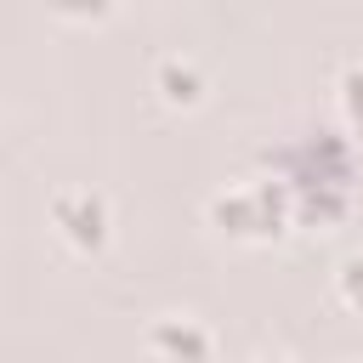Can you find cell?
I'll return each instance as SVG.
<instances>
[{
	"label": "cell",
	"instance_id": "5",
	"mask_svg": "<svg viewBox=\"0 0 363 363\" xmlns=\"http://www.w3.org/2000/svg\"><path fill=\"white\" fill-rule=\"evenodd\" d=\"M153 91L170 102V108H193L204 96V62L187 57V51H159L153 62Z\"/></svg>",
	"mask_w": 363,
	"mask_h": 363
},
{
	"label": "cell",
	"instance_id": "1",
	"mask_svg": "<svg viewBox=\"0 0 363 363\" xmlns=\"http://www.w3.org/2000/svg\"><path fill=\"white\" fill-rule=\"evenodd\" d=\"M204 216L233 244H272V238L289 233V221H301L295 216V193H289V182L278 170H255V176H238V182L216 187Z\"/></svg>",
	"mask_w": 363,
	"mask_h": 363
},
{
	"label": "cell",
	"instance_id": "2",
	"mask_svg": "<svg viewBox=\"0 0 363 363\" xmlns=\"http://www.w3.org/2000/svg\"><path fill=\"white\" fill-rule=\"evenodd\" d=\"M278 176L289 182L301 221H335L352 199V153L335 130H312L301 147H289V164Z\"/></svg>",
	"mask_w": 363,
	"mask_h": 363
},
{
	"label": "cell",
	"instance_id": "7",
	"mask_svg": "<svg viewBox=\"0 0 363 363\" xmlns=\"http://www.w3.org/2000/svg\"><path fill=\"white\" fill-rule=\"evenodd\" d=\"M335 295H340V301H346V306L363 318V250L340 261V272H335Z\"/></svg>",
	"mask_w": 363,
	"mask_h": 363
},
{
	"label": "cell",
	"instance_id": "4",
	"mask_svg": "<svg viewBox=\"0 0 363 363\" xmlns=\"http://www.w3.org/2000/svg\"><path fill=\"white\" fill-rule=\"evenodd\" d=\"M142 346L159 363H216V329L199 312H159L147 323Z\"/></svg>",
	"mask_w": 363,
	"mask_h": 363
},
{
	"label": "cell",
	"instance_id": "8",
	"mask_svg": "<svg viewBox=\"0 0 363 363\" xmlns=\"http://www.w3.org/2000/svg\"><path fill=\"white\" fill-rule=\"evenodd\" d=\"M250 363H301V357H289V352H255Z\"/></svg>",
	"mask_w": 363,
	"mask_h": 363
},
{
	"label": "cell",
	"instance_id": "6",
	"mask_svg": "<svg viewBox=\"0 0 363 363\" xmlns=\"http://www.w3.org/2000/svg\"><path fill=\"white\" fill-rule=\"evenodd\" d=\"M335 108H340L346 130L363 136V57L340 62V74H335Z\"/></svg>",
	"mask_w": 363,
	"mask_h": 363
},
{
	"label": "cell",
	"instance_id": "3",
	"mask_svg": "<svg viewBox=\"0 0 363 363\" xmlns=\"http://www.w3.org/2000/svg\"><path fill=\"white\" fill-rule=\"evenodd\" d=\"M45 221L74 255H102L113 238V199L91 182H68L45 199Z\"/></svg>",
	"mask_w": 363,
	"mask_h": 363
}]
</instances>
